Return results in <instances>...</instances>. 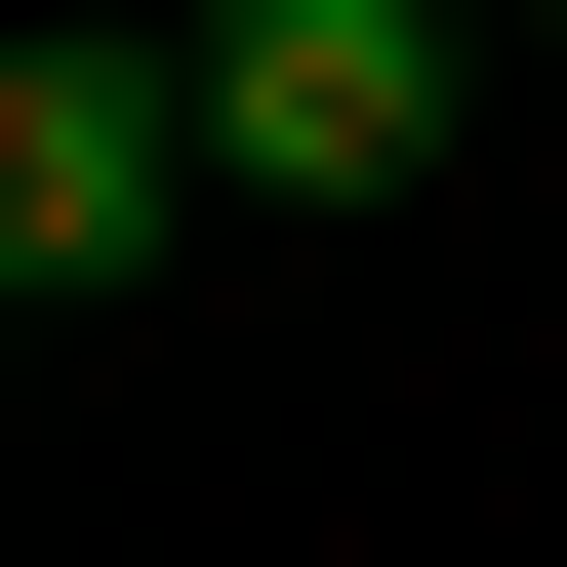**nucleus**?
Instances as JSON below:
<instances>
[{"instance_id":"1","label":"nucleus","mask_w":567,"mask_h":567,"mask_svg":"<svg viewBox=\"0 0 567 567\" xmlns=\"http://www.w3.org/2000/svg\"><path fill=\"white\" fill-rule=\"evenodd\" d=\"M446 82H486V0H203V163L244 203H446Z\"/></svg>"},{"instance_id":"2","label":"nucleus","mask_w":567,"mask_h":567,"mask_svg":"<svg viewBox=\"0 0 567 567\" xmlns=\"http://www.w3.org/2000/svg\"><path fill=\"white\" fill-rule=\"evenodd\" d=\"M203 41H41V82H0V284H41V324H122V284L203 244Z\"/></svg>"}]
</instances>
